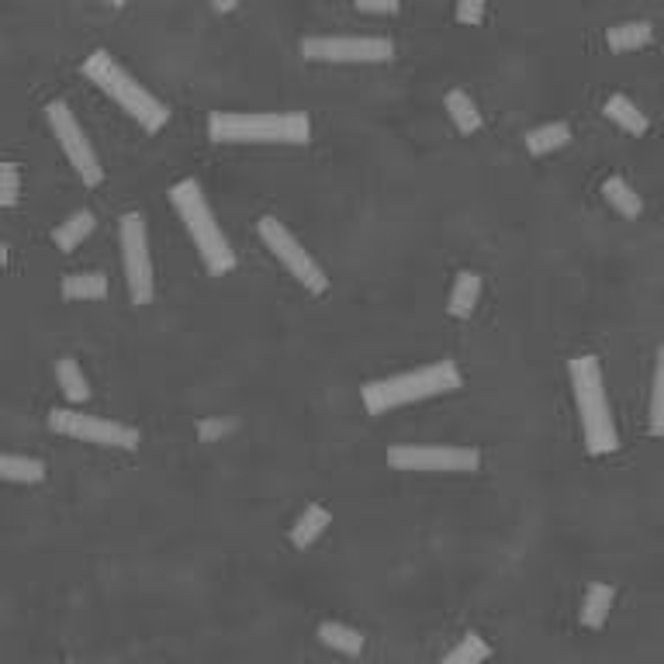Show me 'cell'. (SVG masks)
I'll list each match as a JSON object with an SVG mask.
<instances>
[{
	"instance_id": "6da1fadb",
	"label": "cell",
	"mask_w": 664,
	"mask_h": 664,
	"mask_svg": "<svg viewBox=\"0 0 664 664\" xmlns=\"http://www.w3.org/2000/svg\"><path fill=\"white\" fill-rule=\"evenodd\" d=\"M571 391H575L581 440L592 457H609L620 450V433H616V419L606 402V381H602V364L592 353L568 360Z\"/></svg>"
},
{
	"instance_id": "7a4b0ae2",
	"label": "cell",
	"mask_w": 664,
	"mask_h": 664,
	"mask_svg": "<svg viewBox=\"0 0 664 664\" xmlns=\"http://www.w3.org/2000/svg\"><path fill=\"white\" fill-rule=\"evenodd\" d=\"M208 139L218 146H305L312 139V122L301 111H277V115L215 111L208 118Z\"/></svg>"
},
{
	"instance_id": "3957f363",
	"label": "cell",
	"mask_w": 664,
	"mask_h": 664,
	"mask_svg": "<svg viewBox=\"0 0 664 664\" xmlns=\"http://www.w3.org/2000/svg\"><path fill=\"white\" fill-rule=\"evenodd\" d=\"M460 384H464L460 367L454 364V360H440V364L419 367V371H405V374L367 381L364 388H360V402H364L367 415H384L391 409H402V405H415V402H426V398L450 395V391H457Z\"/></svg>"
},
{
	"instance_id": "277c9868",
	"label": "cell",
	"mask_w": 664,
	"mask_h": 664,
	"mask_svg": "<svg viewBox=\"0 0 664 664\" xmlns=\"http://www.w3.org/2000/svg\"><path fill=\"white\" fill-rule=\"evenodd\" d=\"M170 205L180 215V222H184L187 236H191L201 263L208 267V274H215V277L232 274V270H236V249L229 246L225 232L218 229V222H215V215H211V205H208V198H205V191H201L198 180H191V177L177 180V184L170 187Z\"/></svg>"
},
{
	"instance_id": "5b68a950",
	"label": "cell",
	"mask_w": 664,
	"mask_h": 664,
	"mask_svg": "<svg viewBox=\"0 0 664 664\" xmlns=\"http://www.w3.org/2000/svg\"><path fill=\"white\" fill-rule=\"evenodd\" d=\"M83 77L94 83L101 94H108L111 101H115L128 118H135L149 135L163 132L166 122H170V111H166V104L160 97L149 94V90L104 49L90 52L87 63H83Z\"/></svg>"
},
{
	"instance_id": "8992f818",
	"label": "cell",
	"mask_w": 664,
	"mask_h": 664,
	"mask_svg": "<svg viewBox=\"0 0 664 664\" xmlns=\"http://www.w3.org/2000/svg\"><path fill=\"white\" fill-rule=\"evenodd\" d=\"M256 232H260L263 246L270 249V256H274V260L281 263L284 270H288V274L301 284V288L312 291V294H326L329 291L326 270H322L319 263H315V256L291 236L288 225L277 222L274 215H263L260 222H256Z\"/></svg>"
},
{
	"instance_id": "52a82bcc",
	"label": "cell",
	"mask_w": 664,
	"mask_h": 664,
	"mask_svg": "<svg viewBox=\"0 0 664 664\" xmlns=\"http://www.w3.org/2000/svg\"><path fill=\"white\" fill-rule=\"evenodd\" d=\"M301 56L308 63H339V66H360V63H388L395 56V42L381 35H312L301 39Z\"/></svg>"
},
{
	"instance_id": "ba28073f",
	"label": "cell",
	"mask_w": 664,
	"mask_h": 664,
	"mask_svg": "<svg viewBox=\"0 0 664 664\" xmlns=\"http://www.w3.org/2000/svg\"><path fill=\"white\" fill-rule=\"evenodd\" d=\"M118 236H122V263H125V281H128V294H132V305H149L156 294V277H153V256H149L146 218L139 211H128V215H122Z\"/></svg>"
},
{
	"instance_id": "9c48e42d",
	"label": "cell",
	"mask_w": 664,
	"mask_h": 664,
	"mask_svg": "<svg viewBox=\"0 0 664 664\" xmlns=\"http://www.w3.org/2000/svg\"><path fill=\"white\" fill-rule=\"evenodd\" d=\"M49 429L59 436H70V440L94 443V447H111V450L139 447V429L115 419H101V415H83L77 409H52Z\"/></svg>"
},
{
	"instance_id": "30bf717a",
	"label": "cell",
	"mask_w": 664,
	"mask_h": 664,
	"mask_svg": "<svg viewBox=\"0 0 664 664\" xmlns=\"http://www.w3.org/2000/svg\"><path fill=\"white\" fill-rule=\"evenodd\" d=\"M388 464L395 471L419 474H474L481 467V454L474 447H415L398 443L388 450Z\"/></svg>"
},
{
	"instance_id": "8fae6325",
	"label": "cell",
	"mask_w": 664,
	"mask_h": 664,
	"mask_svg": "<svg viewBox=\"0 0 664 664\" xmlns=\"http://www.w3.org/2000/svg\"><path fill=\"white\" fill-rule=\"evenodd\" d=\"M45 118H49L52 135H56L59 149L66 153L70 166L77 170V177H80L87 187L101 184V180H104V166H101V160H97L94 146L87 142V135H83L80 122L73 118L70 104H66V101H52L49 108H45Z\"/></svg>"
},
{
	"instance_id": "7c38bea8",
	"label": "cell",
	"mask_w": 664,
	"mask_h": 664,
	"mask_svg": "<svg viewBox=\"0 0 664 664\" xmlns=\"http://www.w3.org/2000/svg\"><path fill=\"white\" fill-rule=\"evenodd\" d=\"M613 602H616V588L606 585V581H592L588 592H585V599H581V609H578L581 626H588V630H602L606 620H609Z\"/></svg>"
},
{
	"instance_id": "4fadbf2b",
	"label": "cell",
	"mask_w": 664,
	"mask_h": 664,
	"mask_svg": "<svg viewBox=\"0 0 664 664\" xmlns=\"http://www.w3.org/2000/svg\"><path fill=\"white\" fill-rule=\"evenodd\" d=\"M315 637H319L322 647H329V651H336V654H346V658H357V654L364 651V644H367V637L357 630V626H346V623H336V620L319 623Z\"/></svg>"
},
{
	"instance_id": "5bb4252c",
	"label": "cell",
	"mask_w": 664,
	"mask_h": 664,
	"mask_svg": "<svg viewBox=\"0 0 664 664\" xmlns=\"http://www.w3.org/2000/svg\"><path fill=\"white\" fill-rule=\"evenodd\" d=\"M326 526H329L326 505H319V502L305 505V512H301V516L294 519V526H291V547L294 550H308L315 540L322 537V533H326Z\"/></svg>"
},
{
	"instance_id": "9a60e30c",
	"label": "cell",
	"mask_w": 664,
	"mask_h": 664,
	"mask_svg": "<svg viewBox=\"0 0 664 664\" xmlns=\"http://www.w3.org/2000/svg\"><path fill=\"white\" fill-rule=\"evenodd\" d=\"M568 142H571L568 122H547V125L530 128V132L523 135V146L530 156H550V153H557V149L568 146Z\"/></svg>"
},
{
	"instance_id": "2e32d148",
	"label": "cell",
	"mask_w": 664,
	"mask_h": 664,
	"mask_svg": "<svg viewBox=\"0 0 664 664\" xmlns=\"http://www.w3.org/2000/svg\"><path fill=\"white\" fill-rule=\"evenodd\" d=\"M602 198H606V205L623 218L644 215V198L633 191V184L626 177H609L606 184H602Z\"/></svg>"
},
{
	"instance_id": "e0dca14e",
	"label": "cell",
	"mask_w": 664,
	"mask_h": 664,
	"mask_svg": "<svg viewBox=\"0 0 664 664\" xmlns=\"http://www.w3.org/2000/svg\"><path fill=\"white\" fill-rule=\"evenodd\" d=\"M602 111H606L609 122L620 125L626 135H637V139H640V135H647V128H651V122H647V115H644V111H640L637 104H633L626 94H613V97H609V101H606V108H602Z\"/></svg>"
},
{
	"instance_id": "ac0fdd59",
	"label": "cell",
	"mask_w": 664,
	"mask_h": 664,
	"mask_svg": "<svg viewBox=\"0 0 664 664\" xmlns=\"http://www.w3.org/2000/svg\"><path fill=\"white\" fill-rule=\"evenodd\" d=\"M654 42V25L651 21H623L606 32V45L613 52H637L644 45Z\"/></svg>"
},
{
	"instance_id": "d6986e66",
	"label": "cell",
	"mask_w": 664,
	"mask_h": 664,
	"mask_svg": "<svg viewBox=\"0 0 664 664\" xmlns=\"http://www.w3.org/2000/svg\"><path fill=\"white\" fill-rule=\"evenodd\" d=\"M478 298H481V277L474 274V270H464V274H457L454 288H450L447 312L454 315V319H471Z\"/></svg>"
},
{
	"instance_id": "ffe728a7",
	"label": "cell",
	"mask_w": 664,
	"mask_h": 664,
	"mask_svg": "<svg viewBox=\"0 0 664 664\" xmlns=\"http://www.w3.org/2000/svg\"><path fill=\"white\" fill-rule=\"evenodd\" d=\"M94 225H97L94 211H73L66 222L56 225V232H52V243H56V249H63V253H73V249H77L83 239L94 232Z\"/></svg>"
},
{
	"instance_id": "44dd1931",
	"label": "cell",
	"mask_w": 664,
	"mask_h": 664,
	"mask_svg": "<svg viewBox=\"0 0 664 664\" xmlns=\"http://www.w3.org/2000/svg\"><path fill=\"white\" fill-rule=\"evenodd\" d=\"M45 464L35 457L7 454L0 457V481H11V485H42L45 481Z\"/></svg>"
},
{
	"instance_id": "7402d4cb",
	"label": "cell",
	"mask_w": 664,
	"mask_h": 664,
	"mask_svg": "<svg viewBox=\"0 0 664 664\" xmlns=\"http://www.w3.org/2000/svg\"><path fill=\"white\" fill-rule=\"evenodd\" d=\"M63 298H70V301H101V298H108V277H104L101 270L63 277Z\"/></svg>"
},
{
	"instance_id": "603a6c76",
	"label": "cell",
	"mask_w": 664,
	"mask_h": 664,
	"mask_svg": "<svg viewBox=\"0 0 664 664\" xmlns=\"http://www.w3.org/2000/svg\"><path fill=\"white\" fill-rule=\"evenodd\" d=\"M447 115H450V122L457 125L460 135H474L481 128L478 104H474L471 94H464V90H450L447 94Z\"/></svg>"
},
{
	"instance_id": "cb8c5ba5",
	"label": "cell",
	"mask_w": 664,
	"mask_h": 664,
	"mask_svg": "<svg viewBox=\"0 0 664 664\" xmlns=\"http://www.w3.org/2000/svg\"><path fill=\"white\" fill-rule=\"evenodd\" d=\"M56 381H59V388H63L66 402L83 405L90 398V384H87V377H83L80 364L73 357H63L56 364Z\"/></svg>"
},
{
	"instance_id": "d4e9b609",
	"label": "cell",
	"mask_w": 664,
	"mask_h": 664,
	"mask_svg": "<svg viewBox=\"0 0 664 664\" xmlns=\"http://www.w3.org/2000/svg\"><path fill=\"white\" fill-rule=\"evenodd\" d=\"M488 654H492V644H488L481 633H467L460 637V644L450 654H443L436 664H485Z\"/></svg>"
},
{
	"instance_id": "484cf974",
	"label": "cell",
	"mask_w": 664,
	"mask_h": 664,
	"mask_svg": "<svg viewBox=\"0 0 664 664\" xmlns=\"http://www.w3.org/2000/svg\"><path fill=\"white\" fill-rule=\"evenodd\" d=\"M651 436L664 440V343L658 346L651 377Z\"/></svg>"
},
{
	"instance_id": "4316f807",
	"label": "cell",
	"mask_w": 664,
	"mask_h": 664,
	"mask_svg": "<svg viewBox=\"0 0 664 664\" xmlns=\"http://www.w3.org/2000/svg\"><path fill=\"white\" fill-rule=\"evenodd\" d=\"M21 201V170L14 163H0V208H14Z\"/></svg>"
},
{
	"instance_id": "83f0119b",
	"label": "cell",
	"mask_w": 664,
	"mask_h": 664,
	"mask_svg": "<svg viewBox=\"0 0 664 664\" xmlns=\"http://www.w3.org/2000/svg\"><path fill=\"white\" fill-rule=\"evenodd\" d=\"M236 429H239L236 419H201L198 422V436L205 443H215V440H222V436H232Z\"/></svg>"
},
{
	"instance_id": "f1b7e54d",
	"label": "cell",
	"mask_w": 664,
	"mask_h": 664,
	"mask_svg": "<svg viewBox=\"0 0 664 664\" xmlns=\"http://www.w3.org/2000/svg\"><path fill=\"white\" fill-rule=\"evenodd\" d=\"M485 18V0H457V21L460 25H481Z\"/></svg>"
},
{
	"instance_id": "f546056e",
	"label": "cell",
	"mask_w": 664,
	"mask_h": 664,
	"mask_svg": "<svg viewBox=\"0 0 664 664\" xmlns=\"http://www.w3.org/2000/svg\"><path fill=\"white\" fill-rule=\"evenodd\" d=\"M357 11L364 14H398L402 11V0H353Z\"/></svg>"
},
{
	"instance_id": "4dcf8cb0",
	"label": "cell",
	"mask_w": 664,
	"mask_h": 664,
	"mask_svg": "<svg viewBox=\"0 0 664 664\" xmlns=\"http://www.w3.org/2000/svg\"><path fill=\"white\" fill-rule=\"evenodd\" d=\"M211 7H215L218 14H232L239 7V0H211Z\"/></svg>"
},
{
	"instance_id": "1f68e13d",
	"label": "cell",
	"mask_w": 664,
	"mask_h": 664,
	"mask_svg": "<svg viewBox=\"0 0 664 664\" xmlns=\"http://www.w3.org/2000/svg\"><path fill=\"white\" fill-rule=\"evenodd\" d=\"M104 4H108V7H125L128 0H104Z\"/></svg>"
},
{
	"instance_id": "d6a6232c",
	"label": "cell",
	"mask_w": 664,
	"mask_h": 664,
	"mask_svg": "<svg viewBox=\"0 0 664 664\" xmlns=\"http://www.w3.org/2000/svg\"><path fill=\"white\" fill-rule=\"evenodd\" d=\"M4 263H7V246L0 243V267H4Z\"/></svg>"
},
{
	"instance_id": "836d02e7",
	"label": "cell",
	"mask_w": 664,
	"mask_h": 664,
	"mask_svg": "<svg viewBox=\"0 0 664 664\" xmlns=\"http://www.w3.org/2000/svg\"><path fill=\"white\" fill-rule=\"evenodd\" d=\"M77 664H80V661H77Z\"/></svg>"
}]
</instances>
